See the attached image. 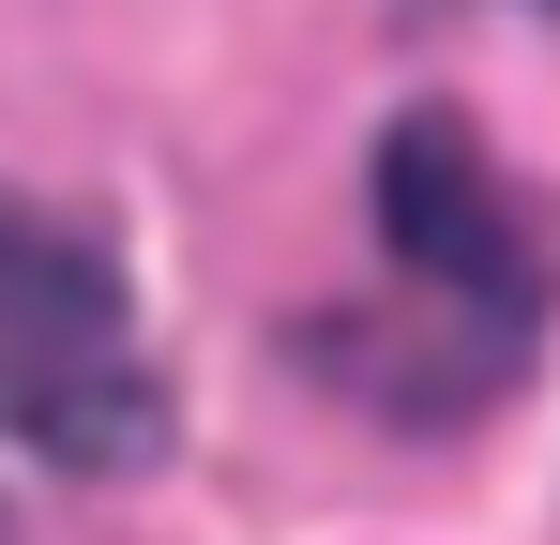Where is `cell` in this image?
Here are the masks:
<instances>
[{
    "label": "cell",
    "instance_id": "6da1fadb",
    "mask_svg": "<svg viewBox=\"0 0 560 545\" xmlns=\"http://www.w3.org/2000/svg\"><path fill=\"white\" fill-rule=\"evenodd\" d=\"M0 425L46 454L137 469L152 454V379H137V303L77 212L0 197Z\"/></svg>",
    "mask_w": 560,
    "mask_h": 545
},
{
    "label": "cell",
    "instance_id": "7a4b0ae2",
    "mask_svg": "<svg viewBox=\"0 0 560 545\" xmlns=\"http://www.w3.org/2000/svg\"><path fill=\"white\" fill-rule=\"evenodd\" d=\"M378 243H394L409 288L469 303L500 349H530V288H546V258H530V212H515L500 152L469 137L455 106H409V121L378 137Z\"/></svg>",
    "mask_w": 560,
    "mask_h": 545
},
{
    "label": "cell",
    "instance_id": "3957f363",
    "mask_svg": "<svg viewBox=\"0 0 560 545\" xmlns=\"http://www.w3.org/2000/svg\"><path fill=\"white\" fill-rule=\"evenodd\" d=\"M0 545H15V515H0Z\"/></svg>",
    "mask_w": 560,
    "mask_h": 545
}]
</instances>
